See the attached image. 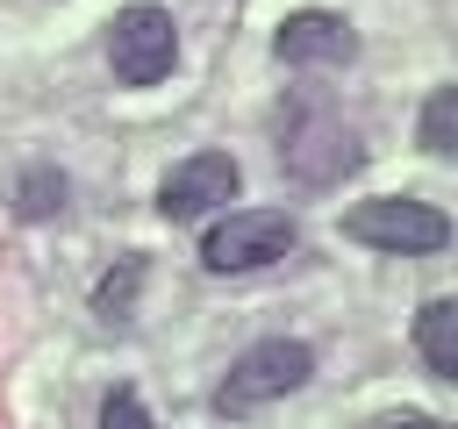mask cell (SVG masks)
I'll return each mask as SVG.
<instances>
[{
  "label": "cell",
  "mask_w": 458,
  "mask_h": 429,
  "mask_svg": "<svg viewBox=\"0 0 458 429\" xmlns=\"http://www.w3.org/2000/svg\"><path fill=\"white\" fill-rule=\"evenodd\" d=\"M308 372H315V350H308V343H293V336H265V343H250V350L229 365V379L215 386V415H229V422H236V415H258V408L301 393Z\"/></svg>",
  "instance_id": "1"
},
{
  "label": "cell",
  "mask_w": 458,
  "mask_h": 429,
  "mask_svg": "<svg viewBox=\"0 0 458 429\" xmlns=\"http://www.w3.org/2000/svg\"><path fill=\"white\" fill-rule=\"evenodd\" d=\"M293 243H301V229L286 207H229L222 222H208L200 265L208 272H258V265H279Z\"/></svg>",
  "instance_id": "2"
},
{
  "label": "cell",
  "mask_w": 458,
  "mask_h": 429,
  "mask_svg": "<svg viewBox=\"0 0 458 429\" xmlns=\"http://www.w3.org/2000/svg\"><path fill=\"white\" fill-rule=\"evenodd\" d=\"M344 236L351 243H372V250H401V257H429L451 243V222L429 207V200H358L344 214Z\"/></svg>",
  "instance_id": "3"
},
{
  "label": "cell",
  "mask_w": 458,
  "mask_h": 429,
  "mask_svg": "<svg viewBox=\"0 0 458 429\" xmlns=\"http://www.w3.org/2000/svg\"><path fill=\"white\" fill-rule=\"evenodd\" d=\"M107 64H114L122 86H157V79L179 64V29H172V14L150 7V0L122 7V14H114V36H107Z\"/></svg>",
  "instance_id": "4"
},
{
  "label": "cell",
  "mask_w": 458,
  "mask_h": 429,
  "mask_svg": "<svg viewBox=\"0 0 458 429\" xmlns=\"http://www.w3.org/2000/svg\"><path fill=\"white\" fill-rule=\"evenodd\" d=\"M236 186H243L236 157H229V150H200V157H186V164L157 186V214H165V222H200V214L229 207Z\"/></svg>",
  "instance_id": "5"
},
{
  "label": "cell",
  "mask_w": 458,
  "mask_h": 429,
  "mask_svg": "<svg viewBox=\"0 0 458 429\" xmlns=\"http://www.w3.org/2000/svg\"><path fill=\"white\" fill-rule=\"evenodd\" d=\"M272 50H279L286 64H351V57H358V36H351V21H344V14L301 7V14H286V21H279Z\"/></svg>",
  "instance_id": "6"
},
{
  "label": "cell",
  "mask_w": 458,
  "mask_h": 429,
  "mask_svg": "<svg viewBox=\"0 0 458 429\" xmlns=\"http://www.w3.org/2000/svg\"><path fill=\"white\" fill-rule=\"evenodd\" d=\"M279 157L293 164V179H308V186H329V179H344V172L358 164V143H351V129H329V122H301V129H286Z\"/></svg>",
  "instance_id": "7"
},
{
  "label": "cell",
  "mask_w": 458,
  "mask_h": 429,
  "mask_svg": "<svg viewBox=\"0 0 458 429\" xmlns=\"http://www.w3.org/2000/svg\"><path fill=\"white\" fill-rule=\"evenodd\" d=\"M415 343H422V358H429L437 379H458V300H422Z\"/></svg>",
  "instance_id": "8"
},
{
  "label": "cell",
  "mask_w": 458,
  "mask_h": 429,
  "mask_svg": "<svg viewBox=\"0 0 458 429\" xmlns=\"http://www.w3.org/2000/svg\"><path fill=\"white\" fill-rule=\"evenodd\" d=\"M422 150L429 157H451L458 150V86H437L429 107H422Z\"/></svg>",
  "instance_id": "9"
},
{
  "label": "cell",
  "mask_w": 458,
  "mask_h": 429,
  "mask_svg": "<svg viewBox=\"0 0 458 429\" xmlns=\"http://www.w3.org/2000/svg\"><path fill=\"white\" fill-rule=\"evenodd\" d=\"M14 207H21L29 222H43V214H57V207H64V179H57L50 164H36V172H21V186H14Z\"/></svg>",
  "instance_id": "10"
},
{
  "label": "cell",
  "mask_w": 458,
  "mask_h": 429,
  "mask_svg": "<svg viewBox=\"0 0 458 429\" xmlns=\"http://www.w3.org/2000/svg\"><path fill=\"white\" fill-rule=\"evenodd\" d=\"M136 286H143V265H136V257H122V272H107V279L93 286V315L122 322V315L136 307Z\"/></svg>",
  "instance_id": "11"
},
{
  "label": "cell",
  "mask_w": 458,
  "mask_h": 429,
  "mask_svg": "<svg viewBox=\"0 0 458 429\" xmlns=\"http://www.w3.org/2000/svg\"><path fill=\"white\" fill-rule=\"evenodd\" d=\"M100 429H157V422H150V408H143L129 386H114L107 408H100Z\"/></svg>",
  "instance_id": "12"
},
{
  "label": "cell",
  "mask_w": 458,
  "mask_h": 429,
  "mask_svg": "<svg viewBox=\"0 0 458 429\" xmlns=\"http://www.w3.org/2000/svg\"><path fill=\"white\" fill-rule=\"evenodd\" d=\"M386 429H444L437 415H401V422H386Z\"/></svg>",
  "instance_id": "13"
}]
</instances>
